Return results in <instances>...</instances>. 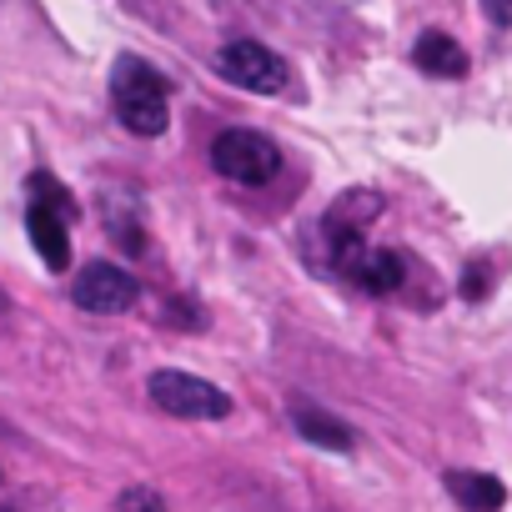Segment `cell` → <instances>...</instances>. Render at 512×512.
Returning a JSON list of instances; mask_svg holds the SVG:
<instances>
[{"instance_id": "4", "label": "cell", "mask_w": 512, "mask_h": 512, "mask_svg": "<svg viewBox=\"0 0 512 512\" xmlns=\"http://www.w3.org/2000/svg\"><path fill=\"white\" fill-rule=\"evenodd\" d=\"M146 392H151V402L161 412L186 417V422H221V417H231V397L216 382L191 377V372H171V367L166 372H151Z\"/></svg>"}, {"instance_id": "5", "label": "cell", "mask_w": 512, "mask_h": 512, "mask_svg": "<svg viewBox=\"0 0 512 512\" xmlns=\"http://www.w3.org/2000/svg\"><path fill=\"white\" fill-rule=\"evenodd\" d=\"M216 71H221L231 86L251 91V96H272V91L287 86V66H282V56L267 51L262 41H226V46L216 51Z\"/></svg>"}, {"instance_id": "15", "label": "cell", "mask_w": 512, "mask_h": 512, "mask_svg": "<svg viewBox=\"0 0 512 512\" xmlns=\"http://www.w3.org/2000/svg\"><path fill=\"white\" fill-rule=\"evenodd\" d=\"M312 6H332V11H347V6H357V0H312Z\"/></svg>"}, {"instance_id": "3", "label": "cell", "mask_w": 512, "mask_h": 512, "mask_svg": "<svg viewBox=\"0 0 512 512\" xmlns=\"http://www.w3.org/2000/svg\"><path fill=\"white\" fill-rule=\"evenodd\" d=\"M211 166L236 181V186H267L277 171H282V151L272 136L262 131H246V126H231L211 141Z\"/></svg>"}, {"instance_id": "2", "label": "cell", "mask_w": 512, "mask_h": 512, "mask_svg": "<svg viewBox=\"0 0 512 512\" xmlns=\"http://www.w3.org/2000/svg\"><path fill=\"white\" fill-rule=\"evenodd\" d=\"M71 216H76L71 196H66L51 176H36V181H31L26 231H31L41 262H46L51 272H66V267H71Z\"/></svg>"}, {"instance_id": "12", "label": "cell", "mask_w": 512, "mask_h": 512, "mask_svg": "<svg viewBox=\"0 0 512 512\" xmlns=\"http://www.w3.org/2000/svg\"><path fill=\"white\" fill-rule=\"evenodd\" d=\"M116 512H166V502H161L156 487H126L116 497Z\"/></svg>"}, {"instance_id": "13", "label": "cell", "mask_w": 512, "mask_h": 512, "mask_svg": "<svg viewBox=\"0 0 512 512\" xmlns=\"http://www.w3.org/2000/svg\"><path fill=\"white\" fill-rule=\"evenodd\" d=\"M462 297H467V302H477V297H487V272H482V267H467V282H462Z\"/></svg>"}, {"instance_id": "1", "label": "cell", "mask_w": 512, "mask_h": 512, "mask_svg": "<svg viewBox=\"0 0 512 512\" xmlns=\"http://www.w3.org/2000/svg\"><path fill=\"white\" fill-rule=\"evenodd\" d=\"M166 96H171V86L151 61L121 56L111 66V106H116V116L131 136H161L166 131V121H171Z\"/></svg>"}, {"instance_id": "10", "label": "cell", "mask_w": 512, "mask_h": 512, "mask_svg": "<svg viewBox=\"0 0 512 512\" xmlns=\"http://www.w3.org/2000/svg\"><path fill=\"white\" fill-rule=\"evenodd\" d=\"M412 66L427 71V76H437V81H457V76H467V51H462L452 36L427 31V36L412 46Z\"/></svg>"}, {"instance_id": "9", "label": "cell", "mask_w": 512, "mask_h": 512, "mask_svg": "<svg viewBox=\"0 0 512 512\" xmlns=\"http://www.w3.org/2000/svg\"><path fill=\"white\" fill-rule=\"evenodd\" d=\"M292 427L312 447H327V452H352L357 447V432L342 417H332L327 407H312V402H292Z\"/></svg>"}, {"instance_id": "7", "label": "cell", "mask_w": 512, "mask_h": 512, "mask_svg": "<svg viewBox=\"0 0 512 512\" xmlns=\"http://www.w3.org/2000/svg\"><path fill=\"white\" fill-rule=\"evenodd\" d=\"M71 297L81 312H96V317H116V312H131L141 287L131 272H121L116 262H91L81 267V277L71 282Z\"/></svg>"}, {"instance_id": "14", "label": "cell", "mask_w": 512, "mask_h": 512, "mask_svg": "<svg viewBox=\"0 0 512 512\" xmlns=\"http://www.w3.org/2000/svg\"><path fill=\"white\" fill-rule=\"evenodd\" d=\"M482 11L492 26H512V0H482Z\"/></svg>"}, {"instance_id": "8", "label": "cell", "mask_w": 512, "mask_h": 512, "mask_svg": "<svg viewBox=\"0 0 512 512\" xmlns=\"http://www.w3.org/2000/svg\"><path fill=\"white\" fill-rule=\"evenodd\" d=\"M377 211H382V201H377L372 191H347V196L332 201V211L322 216V251H327V267L337 262V256H342L352 241H362V231H367V221H377Z\"/></svg>"}, {"instance_id": "16", "label": "cell", "mask_w": 512, "mask_h": 512, "mask_svg": "<svg viewBox=\"0 0 512 512\" xmlns=\"http://www.w3.org/2000/svg\"><path fill=\"white\" fill-rule=\"evenodd\" d=\"M6 307H11V302H6V292H0V312H6Z\"/></svg>"}, {"instance_id": "11", "label": "cell", "mask_w": 512, "mask_h": 512, "mask_svg": "<svg viewBox=\"0 0 512 512\" xmlns=\"http://www.w3.org/2000/svg\"><path fill=\"white\" fill-rule=\"evenodd\" d=\"M447 492L467 512H502V502H507V487L492 472H447Z\"/></svg>"}, {"instance_id": "6", "label": "cell", "mask_w": 512, "mask_h": 512, "mask_svg": "<svg viewBox=\"0 0 512 512\" xmlns=\"http://www.w3.org/2000/svg\"><path fill=\"white\" fill-rule=\"evenodd\" d=\"M352 287L372 292V297H392L407 287V256L402 251H387V246H367V241H352L337 262H332Z\"/></svg>"}]
</instances>
